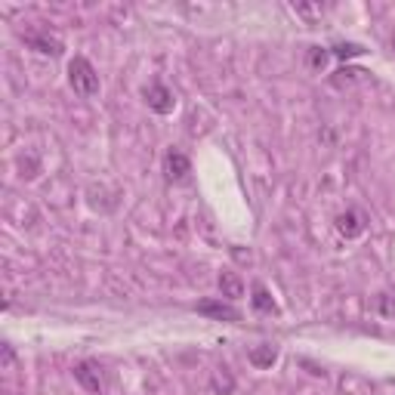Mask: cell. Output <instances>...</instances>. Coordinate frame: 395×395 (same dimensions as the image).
Returning <instances> with one entry per match:
<instances>
[{
  "instance_id": "cell-1",
  "label": "cell",
  "mask_w": 395,
  "mask_h": 395,
  "mask_svg": "<svg viewBox=\"0 0 395 395\" xmlns=\"http://www.w3.org/2000/svg\"><path fill=\"white\" fill-rule=\"evenodd\" d=\"M69 83L78 96H96L99 93V74L90 65V59L74 56L69 62Z\"/></svg>"
},
{
  "instance_id": "cell-2",
  "label": "cell",
  "mask_w": 395,
  "mask_h": 395,
  "mask_svg": "<svg viewBox=\"0 0 395 395\" xmlns=\"http://www.w3.org/2000/svg\"><path fill=\"white\" fill-rule=\"evenodd\" d=\"M74 380H78L87 392H93V395H99L105 389L102 367H99L96 361H81V365H74Z\"/></svg>"
},
{
  "instance_id": "cell-3",
  "label": "cell",
  "mask_w": 395,
  "mask_h": 395,
  "mask_svg": "<svg viewBox=\"0 0 395 395\" xmlns=\"http://www.w3.org/2000/svg\"><path fill=\"white\" fill-rule=\"evenodd\" d=\"M22 40L44 56H62V49H65L62 40H59L56 35H49V31H28V35H22Z\"/></svg>"
},
{
  "instance_id": "cell-4",
  "label": "cell",
  "mask_w": 395,
  "mask_h": 395,
  "mask_svg": "<svg viewBox=\"0 0 395 395\" xmlns=\"http://www.w3.org/2000/svg\"><path fill=\"white\" fill-rule=\"evenodd\" d=\"M146 102H148V108L155 114H170L173 112V105H176V99H173V93L164 87V83H151V87H146Z\"/></svg>"
},
{
  "instance_id": "cell-5",
  "label": "cell",
  "mask_w": 395,
  "mask_h": 395,
  "mask_svg": "<svg viewBox=\"0 0 395 395\" xmlns=\"http://www.w3.org/2000/svg\"><path fill=\"white\" fill-rule=\"evenodd\" d=\"M198 312L207 315V318H216V322H241V312L232 306V302H223V300H204L198 302Z\"/></svg>"
},
{
  "instance_id": "cell-6",
  "label": "cell",
  "mask_w": 395,
  "mask_h": 395,
  "mask_svg": "<svg viewBox=\"0 0 395 395\" xmlns=\"http://www.w3.org/2000/svg\"><path fill=\"white\" fill-rule=\"evenodd\" d=\"M164 173H167V179H173V182H179V179H186V176L191 173V161L182 151H176L170 148L164 155Z\"/></svg>"
},
{
  "instance_id": "cell-7",
  "label": "cell",
  "mask_w": 395,
  "mask_h": 395,
  "mask_svg": "<svg viewBox=\"0 0 395 395\" xmlns=\"http://www.w3.org/2000/svg\"><path fill=\"white\" fill-rule=\"evenodd\" d=\"M337 232L343 238H358V235H365V216L358 213V210H346V213L337 216Z\"/></svg>"
},
{
  "instance_id": "cell-8",
  "label": "cell",
  "mask_w": 395,
  "mask_h": 395,
  "mask_svg": "<svg viewBox=\"0 0 395 395\" xmlns=\"http://www.w3.org/2000/svg\"><path fill=\"white\" fill-rule=\"evenodd\" d=\"M216 284H220V293H223L225 300H241V297H244V281H241V275L232 272V269L220 272Z\"/></svg>"
},
{
  "instance_id": "cell-9",
  "label": "cell",
  "mask_w": 395,
  "mask_h": 395,
  "mask_svg": "<svg viewBox=\"0 0 395 395\" xmlns=\"http://www.w3.org/2000/svg\"><path fill=\"white\" fill-rule=\"evenodd\" d=\"M250 365L254 367H272L275 361H278V349L272 346V343H259V346L250 349Z\"/></svg>"
},
{
  "instance_id": "cell-10",
  "label": "cell",
  "mask_w": 395,
  "mask_h": 395,
  "mask_svg": "<svg viewBox=\"0 0 395 395\" xmlns=\"http://www.w3.org/2000/svg\"><path fill=\"white\" fill-rule=\"evenodd\" d=\"M210 389H213L216 395H229L235 389V377L225 365H220L213 374H210Z\"/></svg>"
},
{
  "instance_id": "cell-11",
  "label": "cell",
  "mask_w": 395,
  "mask_h": 395,
  "mask_svg": "<svg viewBox=\"0 0 395 395\" xmlns=\"http://www.w3.org/2000/svg\"><path fill=\"white\" fill-rule=\"evenodd\" d=\"M250 302H254L257 312H266V315H275V312H278V306H275L272 293H269L263 284H254V297H250Z\"/></svg>"
},
{
  "instance_id": "cell-12",
  "label": "cell",
  "mask_w": 395,
  "mask_h": 395,
  "mask_svg": "<svg viewBox=\"0 0 395 395\" xmlns=\"http://www.w3.org/2000/svg\"><path fill=\"white\" fill-rule=\"evenodd\" d=\"M361 74H365V71H358V69H349V65H346V69H340L337 74H334V78H331V83H334V87H352V83H355L358 78H361Z\"/></svg>"
},
{
  "instance_id": "cell-13",
  "label": "cell",
  "mask_w": 395,
  "mask_h": 395,
  "mask_svg": "<svg viewBox=\"0 0 395 395\" xmlns=\"http://www.w3.org/2000/svg\"><path fill=\"white\" fill-rule=\"evenodd\" d=\"M331 53L337 56V59H343V62H346V59H355V56L365 53V47H361V44H337V47L331 49Z\"/></svg>"
},
{
  "instance_id": "cell-14",
  "label": "cell",
  "mask_w": 395,
  "mask_h": 395,
  "mask_svg": "<svg viewBox=\"0 0 395 395\" xmlns=\"http://www.w3.org/2000/svg\"><path fill=\"white\" fill-rule=\"evenodd\" d=\"M327 59H331V49H322V47H312L309 49V69H315V71H322L324 65H327Z\"/></svg>"
},
{
  "instance_id": "cell-15",
  "label": "cell",
  "mask_w": 395,
  "mask_h": 395,
  "mask_svg": "<svg viewBox=\"0 0 395 395\" xmlns=\"http://www.w3.org/2000/svg\"><path fill=\"white\" fill-rule=\"evenodd\" d=\"M293 13H300V16H322L324 6L322 4H293Z\"/></svg>"
},
{
  "instance_id": "cell-16",
  "label": "cell",
  "mask_w": 395,
  "mask_h": 395,
  "mask_svg": "<svg viewBox=\"0 0 395 395\" xmlns=\"http://www.w3.org/2000/svg\"><path fill=\"white\" fill-rule=\"evenodd\" d=\"M22 176H25V179H35V176H37V158L35 155H28V158H22Z\"/></svg>"
},
{
  "instance_id": "cell-17",
  "label": "cell",
  "mask_w": 395,
  "mask_h": 395,
  "mask_svg": "<svg viewBox=\"0 0 395 395\" xmlns=\"http://www.w3.org/2000/svg\"><path fill=\"white\" fill-rule=\"evenodd\" d=\"M0 352H4V355H0V365H4V367H10L13 361H16V349L10 346V343H4V346H0Z\"/></svg>"
},
{
  "instance_id": "cell-18",
  "label": "cell",
  "mask_w": 395,
  "mask_h": 395,
  "mask_svg": "<svg viewBox=\"0 0 395 395\" xmlns=\"http://www.w3.org/2000/svg\"><path fill=\"white\" fill-rule=\"evenodd\" d=\"M392 47H395V37H392Z\"/></svg>"
}]
</instances>
